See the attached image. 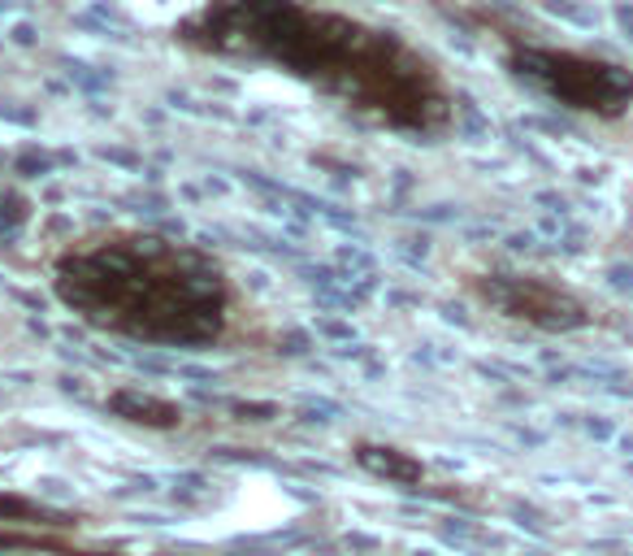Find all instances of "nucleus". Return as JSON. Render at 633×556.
<instances>
[{
  "mask_svg": "<svg viewBox=\"0 0 633 556\" xmlns=\"http://www.w3.org/2000/svg\"><path fill=\"white\" fill-rule=\"evenodd\" d=\"M174 39L222 61L270 65L399 135H438L456 113L447 78L421 48L309 0H204Z\"/></svg>",
  "mask_w": 633,
  "mask_h": 556,
  "instance_id": "nucleus-1",
  "label": "nucleus"
},
{
  "mask_svg": "<svg viewBox=\"0 0 633 556\" xmlns=\"http://www.w3.org/2000/svg\"><path fill=\"white\" fill-rule=\"evenodd\" d=\"M504 65L530 91H538L543 100H551L569 113L612 122V118L633 109V70L621 61L517 39V44L504 48Z\"/></svg>",
  "mask_w": 633,
  "mask_h": 556,
  "instance_id": "nucleus-3",
  "label": "nucleus"
},
{
  "mask_svg": "<svg viewBox=\"0 0 633 556\" xmlns=\"http://www.w3.org/2000/svg\"><path fill=\"white\" fill-rule=\"evenodd\" d=\"M356 461L373 474V479H386V483H399V487H412L425 479V466L399 448H377V444H360L356 448Z\"/></svg>",
  "mask_w": 633,
  "mask_h": 556,
  "instance_id": "nucleus-6",
  "label": "nucleus"
},
{
  "mask_svg": "<svg viewBox=\"0 0 633 556\" xmlns=\"http://www.w3.org/2000/svg\"><path fill=\"white\" fill-rule=\"evenodd\" d=\"M52 296L91 331L148 348H213L235 309L226 270L196 244L113 231L65 248Z\"/></svg>",
  "mask_w": 633,
  "mask_h": 556,
  "instance_id": "nucleus-2",
  "label": "nucleus"
},
{
  "mask_svg": "<svg viewBox=\"0 0 633 556\" xmlns=\"http://www.w3.org/2000/svg\"><path fill=\"white\" fill-rule=\"evenodd\" d=\"M0 518H35V509L26 501H13V496H0Z\"/></svg>",
  "mask_w": 633,
  "mask_h": 556,
  "instance_id": "nucleus-7",
  "label": "nucleus"
},
{
  "mask_svg": "<svg viewBox=\"0 0 633 556\" xmlns=\"http://www.w3.org/2000/svg\"><path fill=\"white\" fill-rule=\"evenodd\" d=\"M109 409H113L117 418H126V422L157 427V431H170V427L183 422V409H178V405H170V400H161V396H148V392H139V387L113 392V396H109Z\"/></svg>",
  "mask_w": 633,
  "mask_h": 556,
  "instance_id": "nucleus-5",
  "label": "nucleus"
},
{
  "mask_svg": "<svg viewBox=\"0 0 633 556\" xmlns=\"http://www.w3.org/2000/svg\"><path fill=\"white\" fill-rule=\"evenodd\" d=\"M473 292L486 309H495L508 322H525L534 331H582L591 322V309L556 279L543 274H512V270H491L473 279Z\"/></svg>",
  "mask_w": 633,
  "mask_h": 556,
  "instance_id": "nucleus-4",
  "label": "nucleus"
}]
</instances>
